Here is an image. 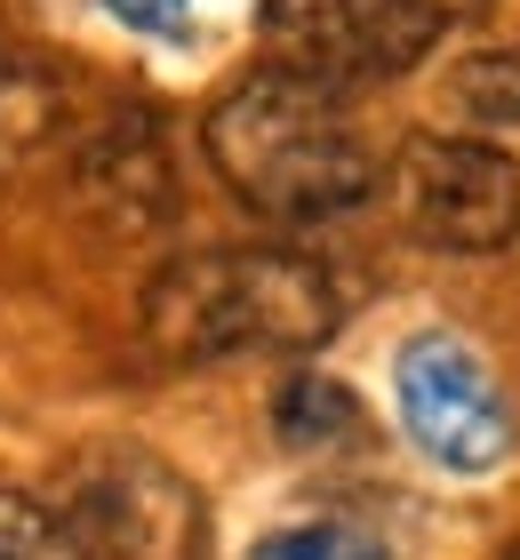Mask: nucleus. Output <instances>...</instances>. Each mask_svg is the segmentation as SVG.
Instances as JSON below:
<instances>
[{"mask_svg": "<svg viewBox=\"0 0 520 560\" xmlns=\"http://www.w3.org/2000/svg\"><path fill=\"white\" fill-rule=\"evenodd\" d=\"M273 432L289 448H328V441H345V432H360V400L345 385H328V376H297V385H280V400H273Z\"/></svg>", "mask_w": 520, "mask_h": 560, "instance_id": "obj_7", "label": "nucleus"}, {"mask_svg": "<svg viewBox=\"0 0 520 560\" xmlns=\"http://www.w3.org/2000/svg\"><path fill=\"white\" fill-rule=\"evenodd\" d=\"M336 280L297 248H200L152 272L145 345L161 361H241V352H312L336 337Z\"/></svg>", "mask_w": 520, "mask_h": 560, "instance_id": "obj_2", "label": "nucleus"}, {"mask_svg": "<svg viewBox=\"0 0 520 560\" xmlns=\"http://www.w3.org/2000/svg\"><path fill=\"white\" fill-rule=\"evenodd\" d=\"M393 200L408 233L449 257L520 241V161L488 137H408L393 161Z\"/></svg>", "mask_w": 520, "mask_h": 560, "instance_id": "obj_5", "label": "nucleus"}, {"mask_svg": "<svg viewBox=\"0 0 520 560\" xmlns=\"http://www.w3.org/2000/svg\"><path fill=\"white\" fill-rule=\"evenodd\" d=\"M481 9L488 0H265V40L280 72L353 89V81H393V72L425 65Z\"/></svg>", "mask_w": 520, "mask_h": 560, "instance_id": "obj_3", "label": "nucleus"}, {"mask_svg": "<svg viewBox=\"0 0 520 560\" xmlns=\"http://www.w3.org/2000/svg\"><path fill=\"white\" fill-rule=\"evenodd\" d=\"M393 400L408 441L449 472H497L512 456V400L488 376V361L449 328H425V337L401 345L393 361Z\"/></svg>", "mask_w": 520, "mask_h": 560, "instance_id": "obj_6", "label": "nucleus"}, {"mask_svg": "<svg viewBox=\"0 0 520 560\" xmlns=\"http://www.w3.org/2000/svg\"><path fill=\"white\" fill-rule=\"evenodd\" d=\"M208 161L256 217L321 224L377 192V152L353 129L345 89H321L304 72H249L208 113Z\"/></svg>", "mask_w": 520, "mask_h": 560, "instance_id": "obj_1", "label": "nucleus"}, {"mask_svg": "<svg viewBox=\"0 0 520 560\" xmlns=\"http://www.w3.org/2000/svg\"><path fill=\"white\" fill-rule=\"evenodd\" d=\"M48 129H57V89L0 48V168L24 161L33 144H48Z\"/></svg>", "mask_w": 520, "mask_h": 560, "instance_id": "obj_8", "label": "nucleus"}, {"mask_svg": "<svg viewBox=\"0 0 520 560\" xmlns=\"http://www.w3.org/2000/svg\"><path fill=\"white\" fill-rule=\"evenodd\" d=\"M0 560H81V545L65 537V521L48 504L0 489Z\"/></svg>", "mask_w": 520, "mask_h": 560, "instance_id": "obj_10", "label": "nucleus"}, {"mask_svg": "<svg viewBox=\"0 0 520 560\" xmlns=\"http://www.w3.org/2000/svg\"><path fill=\"white\" fill-rule=\"evenodd\" d=\"M57 521L81 545V560H200L208 545V513L193 480L145 448L89 456Z\"/></svg>", "mask_w": 520, "mask_h": 560, "instance_id": "obj_4", "label": "nucleus"}, {"mask_svg": "<svg viewBox=\"0 0 520 560\" xmlns=\"http://www.w3.org/2000/svg\"><path fill=\"white\" fill-rule=\"evenodd\" d=\"M249 560H393V552L353 521H297V528H273Z\"/></svg>", "mask_w": 520, "mask_h": 560, "instance_id": "obj_9", "label": "nucleus"}, {"mask_svg": "<svg viewBox=\"0 0 520 560\" xmlns=\"http://www.w3.org/2000/svg\"><path fill=\"white\" fill-rule=\"evenodd\" d=\"M120 24H137V33H185L193 0H104Z\"/></svg>", "mask_w": 520, "mask_h": 560, "instance_id": "obj_11", "label": "nucleus"}]
</instances>
